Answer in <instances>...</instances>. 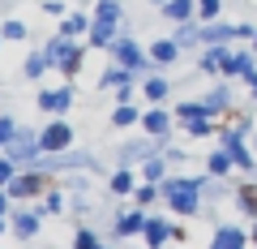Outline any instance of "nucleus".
Listing matches in <instances>:
<instances>
[{
  "label": "nucleus",
  "instance_id": "nucleus-1",
  "mask_svg": "<svg viewBox=\"0 0 257 249\" xmlns=\"http://www.w3.org/2000/svg\"><path fill=\"white\" fill-rule=\"evenodd\" d=\"M163 206L172 215H180V219H189V215H197L202 211V194H206V176H167L163 185Z\"/></svg>",
  "mask_w": 257,
  "mask_h": 249
},
{
  "label": "nucleus",
  "instance_id": "nucleus-2",
  "mask_svg": "<svg viewBox=\"0 0 257 249\" xmlns=\"http://www.w3.org/2000/svg\"><path fill=\"white\" fill-rule=\"evenodd\" d=\"M111 52V65H120V69H128L133 77H146V73H159L155 65H150V52L138 43L133 35H116V43L107 47Z\"/></svg>",
  "mask_w": 257,
  "mask_h": 249
},
{
  "label": "nucleus",
  "instance_id": "nucleus-3",
  "mask_svg": "<svg viewBox=\"0 0 257 249\" xmlns=\"http://www.w3.org/2000/svg\"><path fill=\"white\" fill-rule=\"evenodd\" d=\"M142 133H146V138H155V142H172L176 116L167 112V103H155V108L142 112Z\"/></svg>",
  "mask_w": 257,
  "mask_h": 249
},
{
  "label": "nucleus",
  "instance_id": "nucleus-4",
  "mask_svg": "<svg viewBox=\"0 0 257 249\" xmlns=\"http://www.w3.org/2000/svg\"><path fill=\"white\" fill-rule=\"evenodd\" d=\"M43 194H47V172H39V168H26V172H18L9 181V198H13V202L43 198Z\"/></svg>",
  "mask_w": 257,
  "mask_h": 249
},
{
  "label": "nucleus",
  "instance_id": "nucleus-5",
  "mask_svg": "<svg viewBox=\"0 0 257 249\" xmlns=\"http://www.w3.org/2000/svg\"><path fill=\"white\" fill-rule=\"evenodd\" d=\"M39 146L43 155H60V150H73V125L69 120H47V129H39Z\"/></svg>",
  "mask_w": 257,
  "mask_h": 249
},
{
  "label": "nucleus",
  "instance_id": "nucleus-6",
  "mask_svg": "<svg viewBox=\"0 0 257 249\" xmlns=\"http://www.w3.org/2000/svg\"><path fill=\"white\" fill-rule=\"evenodd\" d=\"M5 155H9L18 168H30L39 155H43V146H39V129H26V125H22L18 138L9 142V150H5Z\"/></svg>",
  "mask_w": 257,
  "mask_h": 249
},
{
  "label": "nucleus",
  "instance_id": "nucleus-7",
  "mask_svg": "<svg viewBox=\"0 0 257 249\" xmlns=\"http://www.w3.org/2000/svg\"><path fill=\"white\" fill-rule=\"evenodd\" d=\"M39 112H47V116H64V112L73 108V86L64 82V86H43L39 91Z\"/></svg>",
  "mask_w": 257,
  "mask_h": 249
},
{
  "label": "nucleus",
  "instance_id": "nucleus-8",
  "mask_svg": "<svg viewBox=\"0 0 257 249\" xmlns=\"http://www.w3.org/2000/svg\"><path fill=\"white\" fill-rule=\"evenodd\" d=\"M202 108H206V116H214V120H227V112L236 108V91H231L227 82L210 86V91L202 95Z\"/></svg>",
  "mask_w": 257,
  "mask_h": 249
},
{
  "label": "nucleus",
  "instance_id": "nucleus-9",
  "mask_svg": "<svg viewBox=\"0 0 257 249\" xmlns=\"http://www.w3.org/2000/svg\"><path fill=\"white\" fill-rule=\"evenodd\" d=\"M227 65H231V47H202L197 52V69L206 77H227Z\"/></svg>",
  "mask_w": 257,
  "mask_h": 249
},
{
  "label": "nucleus",
  "instance_id": "nucleus-10",
  "mask_svg": "<svg viewBox=\"0 0 257 249\" xmlns=\"http://www.w3.org/2000/svg\"><path fill=\"white\" fill-rule=\"evenodd\" d=\"M202 47H236V22H202Z\"/></svg>",
  "mask_w": 257,
  "mask_h": 249
},
{
  "label": "nucleus",
  "instance_id": "nucleus-11",
  "mask_svg": "<svg viewBox=\"0 0 257 249\" xmlns=\"http://www.w3.org/2000/svg\"><path fill=\"white\" fill-rule=\"evenodd\" d=\"M227 77H240L244 86L257 77V52H253V47H231V65H227Z\"/></svg>",
  "mask_w": 257,
  "mask_h": 249
},
{
  "label": "nucleus",
  "instance_id": "nucleus-12",
  "mask_svg": "<svg viewBox=\"0 0 257 249\" xmlns=\"http://www.w3.org/2000/svg\"><path fill=\"white\" fill-rule=\"evenodd\" d=\"M206 249H248V232L236 228V223H219Z\"/></svg>",
  "mask_w": 257,
  "mask_h": 249
},
{
  "label": "nucleus",
  "instance_id": "nucleus-13",
  "mask_svg": "<svg viewBox=\"0 0 257 249\" xmlns=\"http://www.w3.org/2000/svg\"><path fill=\"white\" fill-rule=\"evenodd\" d=\"M146 52H150V65H155V69H172L176 60H180V43H176L172 35H163V39H155V43H150Z\"/></svg>",
  "mask_w": 257,
  "mask_h": 249
},
{
  "label": "nucleus",
  "instance_id": "nucleus-14",
  "mask_svg": "<svg viewBox=\"0 0 257 249\" xmlns=\"http://www.w3.org/2000/svg\"><path fill=\"white\" fill-rule=\"evenodd\" d=\"M142 240H146V249H163L167 240H172V223H167L163 215H150L146 228H142Z\"/></svg>",
  "mask_w": 257,
  "mask_h": 249
},
{
  "label": "nucleus",
  "instance_id": "nucleus-15",
  "mask_svg": "<svg viewBox=\"0 0 257 249\" xmlns=\"http://www.w3.org/2000/svg\"><path fill=\"white\" fill-rule=\"evenodd\" d=\"M146 206H133V211H120L116 215V236H142V228H146Z\"/></svg>",
  "mask_w": 257,
  "mask_h": 249
},
{
  "label": "nucleus",
  "instance_id": "nucleus-16",
  "mask_svg": "<svg viewBox=\"0 0 257 249\" xmlns=\"http://www.w3.org/2000/svg\"><path fill=\"white\" fill-rule=\"evenodd\" d=\"M167 95H172V82H167L163 73H146L142 77V99L155 108V103H167Z\"/></svg>",
  "mask_w": 257,
  "mask_h": 249
},
{
  "label": "nucleus",
  "instance_id": "nucleus-17",
  "mask_svg": "<svg viewBox=\"0 0 257 249\" xmlns=\"http://www.w3.org/2000/svg\"><path fill=\"white\" fill-rule=\"evenodd\" d=\"M138 185H142V176L133 172V168H116V172L107 176V189H111L116 198H133V189H138Z\"/></svg>",
  "mask_w": 257,
  "mask_h": 249
},
{
  "label": "nucleus",
  "instance_id": "nucleus-18",
  "mask_svg": "<svg viewBox=\"0 0 257 249\" xmlns=\"http://www.w3.org/2000/svg\"><path fill=\"white\" fill-rule=\"evenodd\" d=\"M236 172V163H231V155L223 146H214L210 155H206V176H210V181H227V176Z\"/></svg>",
  "mask_w": 257,
  "mask_h": 249
},
{
  "label": "nucleus",
  "instance_id": "nucleus-19",
  "mask_svg": "<svg viewBox=\"0 0 257 249\" xmlns=\"http://www.w3.org/2000/svg\"><path fill=\"white\" fill-rule=\"evenodd\" d=\"M172 39L180 43V52H202V22H180V26H172Z\"/></svg>",
  "mask_w": 257,
  "mask_h": 249
},
{
  "label": "nucleus",
  "instance_id": "nucleus-20",
  "mask_svg": "<svg viewBox=\"0 0 257 249\" xmlns=\"http://www.w3.org/2000/svg\"><path fill=\"white\" fill-rule=\"evenodd\" d=\"M219 125L223 120H214V116H197V120H184L180 129H184V138L202 142V138H219Z\"/></svg>",
  "mask_w": 257,
  "mask_h": 249
},
{
  "label": "nucleus",
  "instance_id": "nucleus-21",
  "mask_svg": "<svg viewBox=\"0 0 257 249\" xmlns=\"http://www.w3.org/2000/svg\"><path fill=\"white\" fill-rule=\"evenodd\" d=\"M163 18L172 22V26H180V22H197V0H167Z\"/></svg>",
  "mask_w": 257,
  "mask_h": 249
},
{
  "label": "nucleus",
  "instance_id": "nucleus-22",
  "mask_svg": "<svg viewBox=\"0 0 257 249\" xmlns=\"http://www.w3.org/2000/svg\"><path fill=\"white\" fill-rule=\"evenodd\" d=\"M82 65H86V43H69V52L60 56V65H56V69H60L64 77H77Z\"/></svg>",
  "mask_w": 257,
  "mask_h": 249
},
{
  "label": "nucleus",
  "instance_id": "nucleus-23",
  "mask_svg": "<svg viewBox=\"0 0 257 249\" xmlns=\"http://www.w3.org/2000/svg\"><path fill=\"white\" fill-rule=\"evenodd\" d=\"M13 236H22V240H30V236H39V211H13Z\"/></svg>",
  "mask_w": 257,
  "mask_h": 249
},
{
  "label": "nucleus",
  "instance_id": "nucleus-24",
  "mask_svg": "<svg viewBox=\"0 0 257 249\" xmlns=\"http://www.w3.org/2000/svg\"><path fill=\"white\" fill-rule=\"evenodd\" d=\"M138 176L150 185H163L167 181V155H150L146 163H138Z\"/></svg>",
  "mask_w": 257,
  "mask_h": 249
},
{
  "label": "nucleus",
  "instance_id": "nucleus-25",
  "mask_svg": "<svg viewBox=\"0 0 257 249\" xmlns=\"http://www.w3.org/2000/svg\"><path fill=\"white\" fill-rule=\"evenodd\" d=\"M90 26H94V18H86V13H64L60 35L64 39H82V35H90Z\"/></svg>",
  "mask_w": 257,
  "mask_h": 249
},
{
  "label": "nucleus",
  "instance_id": "nucleus-26",
  "mask_svg": "<svg viewBox=\"0 0 257 249\" xmlns=\"http://www.w3.org/2000/svg\"><path fill=\"white\" fill-rule=\"evenodd\" d=\"M120 35V26H111V22H94L90 35H86V47H111Z\"/></svg>",
  "mask_w": 257,
  "mask_h": 249
},
{
  "label": "nucleus",
  "instance_id": "nucleus-27",
  "mask_svg": "<svg viewBox=\"0 0 257 249\" xmlns=\"http://www.w3.org/2000/svg\"><path fill=\"white\" fill-rule=\"evenodd\" d=\"M111 125H116V129H133V125H142V108H138V103H116V108H111Z\"/></svg>",
  "mask_w": 257,
  "mask_h": 249
},
{
  "label": "nucleus",
  "instance_id": "nucleus-28",
  "mask_svg": "<svg viewBox=\"0 0 257 249\" xmlns=\"http://www.w3.org/2000/svg\"><path fill=\"white\" fill-rule=\"evenodd\" d=\"M231 198H236V206H240L244 215H253V219H257V181H240Z\"/></svg>",
  "mask_w": 257,
  "mask_h": 249
},
{
  "label": "nucleus",
  "instance_id": "nucleus-29",
  "mask_svg": "<svg viewBox=\"0 0 257 249\" xmlns=\"http://www.w3.org/2000/svg\"><path fill=\"white\" fill-rule=\"evenodd\" d=\"M69 43H77V39H64V35H60V30H56V35H52V39H47V43H43V47H39V52H43V56H47V65H52V69H56V65H60V56H64V52H69Z\"/></svg>",
  "mask_w": 257,
  "mask_h": 249
},
{
  "label": "nucleus",
  "instance_id": "nucleus-30",
  "mask_svg": "<svg viewBox=\"0 0 257 249\" xmlns=\"http://www.w3.org/2000/svg\"><path fill=\"white\" fill-rule=\"evenodd\" d=\"M94 22H111V26H120V22H124L120 0H99V5H94Z\"/></svg>",
  "mask_w": 257,
  "mask_h": 249
},
{
  "label": "nucleus",
  "instance_id": "nucleus-31",
  "mask_svg": "<svg viewBox=\"0 0 257 249\" xmlns=\"http://www.w3.org/2000/svg\"><path fill=\"white\" fill-rule=\"evenodd\" d=\"M155 202H163V189L150 185V181H142L138 189H133V206H155Z\"/></svg>",
  "mask_w": 257,
  "mask_h": 249
},
{
  "label": "nucleus",
  "instance_id": "nucleus-32",
  "mask_svg": "<svg viewBox=\"0 0 257 249\" xmlns=\"http://www.w3.org/2000/svg\"><path fill=\"white\" fill-rule=\"evenodd\" d=\"M47 69H52V65H47V56H43V52H30V56H26V65H22V73H26L30 82H39Z\"/></svg>",
  "mask_w": 257,
  "mask_h": 249
},
{
  "label": "nucleus",
  "instance_id": "nucleus-33",
  "mask_svg": "<svg viewBox=\"0 0 257 249\" xmlns=\"http://www.w3.org/2000/svg\"><path fill=\"white\" fill-rule=\"evenodd\" d=\"M35 211H39V215H60V211H64V194H60V189H47L43 202H39Z\"/></svg>",
  "mask_w": 257,
  "mask_h": 249
},
{
  "label": "nucleus",
  "instance_id": "nucleus-34",
  "mask_svg": "<svg viewBox=\"0 0 257 249\" xmlns=\"http://www.w3.org/2000/svg\"><path fill=\"white\" fill-rule=\"evenodd\" d=\"M223 0H197V22H219Z\"/></svg>",
  "mask_w": 257,
  "mask_h": 249
},
{
  "label": "nucleus",
  "instance_id": "nucleus-35",
  "mask_svg": "<svg viewBox=\"0 0 257 249\" xmlns=\"http://www.w3.org/2000/svg\"><path fill=\"white\" fill-rule=\"evenodd\" d=\"M0 39H9V43H22V39H26V22L9 18L5 26H0Z\"/></svg>",
  "mask_w": 257,
  "mask_h": 249
},
{
  "label": "nucleus",
  "instance_id": "nucleus-36",
  "mask_svg": "<svg viewBox=\"0 0 257 249\" xmlns=\"http://www.w3.org/2000/svg\"><path fill=\"white\" fill-rule=\"evenodd\" d=\"M18 129H22V125L13 116H0V150H9V142L18 138Z\"/></svg>",
  "mask_w": 257,
  "mask_h": 249
},
{
  "label": "nucleus",
  "instance_id": "nucleus-37",
  "mask_svg": "<svg viewBox=\"0 0 257 249\" xmlns=\"http://www.w3.org/2000/svg\"><path fill=\"white\" fill-rule=\"evenodd\" d=\"M73 249H103V240L94 236L90 228H77V236H73Z\"/></svg>",
  "mask_w": 257,
  "mask_h": 249
},
{
  "label": "nucleus",
  "instance_id": "nucleus-38",
  "mask_svg": "<svg viewBox=\"0 0 257 249\" xmlns=\"http://www.w3.org/2000/svg\"><path fill=\"white\" fill-rule=\"evenodd\" d=\"M13 176H18V163H13L9 155H0V189H9Z\"/></svg>",
  "mask_w": 257,
  "mask_h": 249
},
{
  "label": "nucleus",
  "instance_id": "nucleus-39",
  "mask_svg": "<svg viewBox=\"0 0 257 249\" xmlns=\"http://www.w3.org/2000/svg\"><path fill=\"white\" fill-rule=\"evenodd\" d=\"M253 35H257L253 22H236V43H253Z\"/></svg>",
  "mask_w": 257,
  "mask_h": 249
},
{
  "label": "nucleus",
  "instance_id": "nucleus-40",
  "mask_svg": "<svg viewBox=\"0 0 257 249\" xmlns=\"http://www.w3.org/2000/svg\"><path fill=\"white\" fill-rule=\"evenodd\" d=\"M9 206H13V198H9V189H0V219L9 215Z\"/></svg>",
  "mask_w": 257,
  "mask_h": 249
},
{
  "label": "nucleus",
  "instance_id": "nucleus-41",
  "mask_svg": "<svg viewBox=\"0 0 257 249\" xmlns=\"http://www.w3.org/2000/svg\"><path fill=\"white\" fill-rule=\"evenodd\" d=\"M248 99H253V108H257V77L248 82Z\"/></svg>",
  "mask_w": 257,
  "mask_h": 249
},
{
  "label": "nucleus",
  "instance_id": "nucleus-42",
  "mask_svg": "<svg viewBox=\"0 0 257 249\" xmlns=\"http://www.w3.org/2000/svg\"><path fill=\"white\" fill-rule=\"evenodd\" d=\"M248 240H253V245H257V223H253V236H248Z\"/></svg>",
  "mask_w": 257,
  "mask_h": 249
},
{
  "label": "nucleus",
  "instance_id": "nucleus-43",
  "mask_svg": "<svg viewBox=\"0 0 257 249\" xmlns=\"http://www.w3.org/2000/svg\"><path fill=\"white\" fill-rule=\"evenodd\" d=\"M253 155H257V129H253Z\"/></svg>",
  "mask_w": 257,
  "mask_h": 249
},
{
  "label": "nucleus",
  "instance_id": "nucleus-44",
  "mask_svg": "<svg viewBox=\"0 0 257 249\" xmlns=\"http://www.w3.org/2000/svg\"><path fill=\"white\" fill-rule=\"evenodd\" d=\"M248 47H253V52H257V35H253V43H248Z\"/></svg>",
  "mask_w": 257,
  "mask_h": 249
},
{
  "label": "nucleus",
  "instance_id": "nucleus-45",
  "mask_svg": "<svg viewBox=\"0 0 257 249\" xmlns=\"http://www.w3.org/2000/svg\"><path fill=\"white\" fill-rule=\"evenodd\" d=\"M155 5H159V9H163V5H167V0H155Z\"/></svg>",
  "mask_w": 257,
  "mask_h": 249
},
{
  "label": "nucleus",
  "instance_id": "nucleus-46",
  "mask_svg": "<svg viewBox=\"0 0 257 249\" xmlns=\"http://www.w3.org/2000/svg\"><path fill=\"white\" fill-rule=\"evenodd\" d=\"M0 232H5V219H0Z\"/></svg>",
  "mask_w": 257,
  "mask_h": 249
},
{
  "label": "nucleus",
  "instance_id": "nucleus-47",
  "mask_svg": "<svg viewBox=\"0 0 257 249\" xmlns=\"http://www.w3.org/2000/svg\"><path fill=\"white\" fill-rule=\"evenodd\" d=\"M103 249H107V245H103Z\"/></svg>",
  "mask_w": 257,
  "mask_h": 249
}]
</instances>
